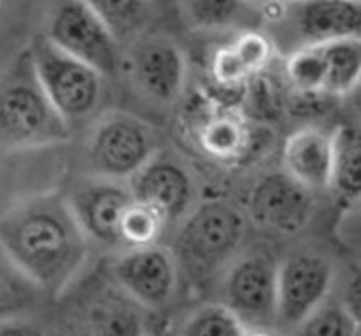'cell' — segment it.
I'll return each instance as SVG.
<instances>
[{"instance_id": "cell-20", "label": "cell", "mask_w": 361, "mask_h": 336, "mask_svg": "<svg viewBox=\"0 0 361 336\" xmlns=\"http://www.w3.org/2000/svg\"><path fill=\"white\" fill-rule=\"evenodd\" d=\"M325 57V95H346L360 84V39H345L322 44Z\"/></svg>"}, {"instance_id": "cell-26", "label": "cell", "mask_w": 361, "mask_h": 336, "mask_svg": "<svg viewBox=\"0 0 361 336\" xmlns=\"http://www.w3.org/2000/svg\"><path fill=\"white\" fill-rule=\"evenodd\" d=\"M212 77L221 89L235 90L252 78L248 68L230 44L220 47L212 58Z\"/></svg>"}, {"instance_id": "cell-25", "label": "cell", "mask_w": 361, "mask_h": 336, "mask_svg": "<svg viewBox=\"0 0 361 336\" xmlns=\"http://www.w3.org/2000/svg\"><path fill=\"white\" fill-rule=\"evenodd\" d=\"M90 6L102 18L117 44L128 37L135 35L138 30L145 25L148 20V4L145 2H110V0H100V2H90Z\"/></svg>"}, {"instance_id": "cell-15", "label": "cell", "mask_w": 361, "mask_h": 336, "mask_svg": "<svg viewBox=\"0 0 361 336\" xmlns=\"http://www.w3.org/2000/svg\"><path fill=\"white\" fill-rule=\"evenodd\" d=\"M333 133L303 127L291 133L281 149V170L313 195L331 187Z\"/></svg>"}, {"instance_id": "cell-21", "label": "cell", "mask_w": 361, "mask_h": 336, "mask_svg": "<svg viewBox=\"0 0 361 336\" xmlns=\"http://www.w3.org/2000/svg\"><path fill=\"white\" fill-rule=\"evenodd\" d=\"M248 326L225 303L198 306L183 321L180 336H243Z\"/></svg>"}, {"instance_id": "cell-7", "label": "cell", "mask_w": 361, "mask_h": 336, "mask_svg": "<svg viewBox=\"0 0 361 336\" xmlns=\"http://www.w3.org/2000/svg\"><path fill=\"white\" fill-rule=\"evenodd\" d=\"M331 260L313 250L291 253L276 266V320L296 328L326 300L333 285Z\"/></svg>"}, {"instance_id": "cell-30", "label": "cell", "mask_w": 361, "mask_h": 336, "mask_svg": "<svg viewBox=\"0 0 361 336\" xmlns=\"http://www.w3.org/2000/svg\"><path fill=\"white\" fill-rule=\"evenodd\" d=\"M243 336H281L267 326H257V328H247Z\"/></svg>"}, {"instance_id": "cell-24", "label": "cell", "mask_w": 361, "mask_h": 336, "mask_svg": "<svg viewBox=\"0 0 361 336\" xmlns=\"http://www.w3.org/2000/svg\"><path fill=\"white\" fill-rule=\"evenodd\" d=\"M296 328L298 336H360V318L341 301L325 300Z\"/></svg>"}, {"instance_id": "cell-16", "label": "cell", "mask_w": 361, "mask_h": 336, "mask_svg": "<svg viewBox=\"0 0 361 336\" xmlns=\"http://www.w3.org/2000/svg\"><path fill=\"white\" fill-rule=\"evenodd\" d=\"M145 308L127 297L117 285L102 290L82 306L77 336H147Z\"/></svg>"}, {"instance_id": "cell-18", "label": "cell", "mask_w": 361, "mask_h": 336, "mask_svg": "<svg viewBox=\"0 0 361 336\" xmlns=\"http://www.w3.org/2000/svg\"><path fill=\"white\" fill-rule=\"evenodd\" d=\"M45 293L8 259L0 247V321L24 318Z\"/></svg>"}, {"instance_id": "cell-19", "label": "cell", "mask_w": 361, "mask_h": 336, "mask_svg": "<svg viewBox=\"0 0 361 336\" xmlns=\"http://www.w3.org/2000/svg\"><path fill=\"white\" fill-rule=\"evenodd\" d=\"M341 199L356 201L361 193V142L355 128L343 127L333 133L331 187Z\"/></svg>"}, {"instance_id": "cell-14", "label": "cell", "mask_w": 361, "mask_h": 336, "mask_svg": "<svg viewBox=\"0 0 361 336\" xmlns=\"http://www.w3.org/2000/svg\"><path fill=\"white\" fill-rule=\"evenodd\" d=\"M197 150L210 162L235 167L252 154L253 133L250 123L238 110L208 108L197 118L192 128Z\"/></svg>"}, {"instance_id": "cell-8", "label": "cell", "mask_w": 361, "mask_h": 336, "mask_svg": "<svg viewBox=\"0 0 361 336\" xmlns=\"http://www.w3.org/2000/svg\"><path fill=\"white\" fill-rule=\"evenodd\" d=\"M115 285L145 310H160L173 300L180 268L172 250L159 243L127 248L112 263Z\"/></svg>"}, {"instance_id": "cell-2", "label": "cell", "mask_w": 361, "mask_h": 336, "mask_svg": "<svg viewBox=\"0 0 361 336\" xmlns=\"http://www.w3.org/2000/svg\"><path fill=\"white\" fill-rule=\"evenodd\" d=\"M72 128L42 89L29 50L0 72V150H24L68 142Z\"/></svg>"}, {"instance_id": "cell-12", "label": "cell", "mask_w": 361, "mask_h": 336, "mask_svg": "<svg viewBox=\"0 0 361 336\" xmlns=\"http://www.w3.org/2000/svg\"><path fill=\"white\" fill-rule=\"evenodd\" d=\"M130 73L142 94L155 102L173 104L183 92L187 66L173 40L150 35L138 40L132 49Z\"/></svg>"}, {"instance_id": "cell-17", "label": "cell", "mask_w": 361, "mask_h": 336, "mask_svg": "<svg viewBox=\"0 0 361 336\" xmlns=\"http://www.w3.org/2000/svg\"><path fill=\"white\" fill-rule=\"evenodd\" d=\"M300 32L308 45L360 39L361 7L358 2H310L300 8Z\"/></svg>"}, {"instance_id": "cell-9", "label": "cell", "mask_w": 361, "mask_h": 336, "mask_svg": "<svg viewBox=\"0 0 361 336\" xmlns=\"http://www.w3.org/2000/svg\"><path fill=\"white\" fill-rule=\"evenodd\" d=\"M313 211V193L290 178L283 170L263 175L248 195L250 222L273 237L300 233L310 223Z\"/></svg>"}, {"instance_id": "cell-10", "label": "cell", "mask_w": 361, "mask_h": 336, "mask_svg": "<svg viewBox=\"0 0 361 336\" xmlns=\"http://www.w3.org/2000/svg\"><path fill=\"white\" fill-rule=\"evenodd\" d=\"M66 200L87 240L109 248L122 247L120 220L133 201L128 182L92 175L78 180Z\"/></svg>"}, {"instance_id": "cell-3", "label": "cell", "mask_w": 361, "mask_h": 336, "mask_svg": "<svg viewBox=\"0 0 361 336\" xmlns=\"http://www.w3.org/2000/svg\"><path fill=\"white\" fill-rule=\"evenodd\" d=\"M247 233L245 213L228 200H207L190 213L175 238L173 256L192 280H208L233 261Z\"/></svg>"}, {"instance_id": "cell-11", "label": "cell", "mask_w": 361, "mask_h": 336, "mask_svg": "<svg viewBox=\"0 0 361 336\" xmlns=\"http://www.w3.org/2000/svg\"><path fill=\"white\" fill-rule=\"evenodd\" d=\"M276 266L265 253H250L231 263L225 276L226 303L250 323L268 325L276 320Z\"/></svg>"}, {"instance_id": "cell-23", "label": "cell", "mask_w": 361, "mask_h": 336, "mask_svg": "<svg viewBox=\"0 0 361 336\" xmlns=\"http://www.w3.org/2000/svg\"><path fill=\"white\" fill-rule=\"evenodd\" d=\"M286 78L296 90L305 95L325 94V57L322 44L307 45L286 58Z\"/></svg>"}, {"instance_id": "cell-22", "label": "cell", "mask_w": 361, "mask_h": 336, "mask_svg": "<svg viewBox=\"0 0 361 336\" xmlns=\"http://www.w3.org/2000/svg\"><path fill=\"white\" fill-rule=\"evenodd\" d=\"M166 220L152 206L133 201L120 220V245L125 248H140L155 245L166 228Z\"/></svg>"}, {"instance_id": "cell-13", "label": "cell", "mask_w": 361, "mask_h": 336, "mask_svg": "<svg viewBox=\"0 0 361 336\" xmlns=\"http://www.w3.org/2000/svg\"><path fill=\"white\" fill-rule=\"evenodd\" d=\"M133 199L152 206L166 223L177 222L192 206L195 185L187 168L172 158L154 156L128 180Z\"/></svg>"}, {"instance_id": "cell-27", "label": "cell", "mask_w": 361, "mask_h": 336, "mask_svg": "<svg viewBox=\"0 0 361 336\" xmlns=\"http://www.w3.org/2000/svg\"><path fill=\"white\" fill-rule=\"evenodd\" d=\"M230 45L242 58L252 77L260 73L273 58V45L260 32H245Z\"/></svg>"}, {"instance_id": "cell-1", "label": "cell", "mask_w": 361, "mask_h": 336, "mask_svg": "<svg viewBox=\"0 0 361 336\" xmlns=\"http://www.w3.org/2000/svg\"><path fill=\"white\" fill-rule=\"evenodd\" d=\"M89 245L66 197H32L0 215V247L45 294H60L77 278Z\"/></svg>"}, {"instance_id": "cell-6", "label": "cell", "mask_w": 361, "mask_h": 336, "mask_svg": "<svg viewBox=\"0 0 361 336\" xmlns=\"http://www.w3.org/2000/svg\"><path fill=\"white\" fill-rule=\"evenodd\" d=\"M87 155L95 177L128 182L155 156V138L138 118L112 113L92 133Z\"/></svg>"}, {"instance_id": "cell-28", "label": "cell", "mask_w": 361, "mask_h": 336, "mask_svg": "<svg viewBox=\"0 0 361 336\" xmlns=\"http://www.w3.org/2000/svg\"><path fill=\"white\" fill-rule=\"evenodd\" d=\"M188 15L200 25H220L238 11L237 2H187Z\"/></svg>"}, {"instance_id": "cell-4", "label": "cell", "mask_w": 361, "mask_h": 336, "mask_svg": "<svg viewBox=\"0 0 361 336\" xmlns=\"http://www.w3.org/2000/svg\"><path fill=\"white\" fill-rule=\"evenodd\" d=\"M27 50L42 89L63 122L72 128L94 117L104 100V77L55 47L45 35H37Z\"/></svg>"}, {"instance_id": "cell-5", "label": "cell", "mask_w": 361, "mask_h": 336, "mask_svg": "<svg viewBox=\"0 0 361 336\" xmlns=\"http://www.w3.org/2000/svg\"><path fill=\"white\" fill-rule=\"evenodd\" d=\"M45 37L55 47L94 68L102 77H112L118 72L117 40L90 2H63L55 7Z\"/></svg>"}, {"instance_id": "cell-29", "label": "cell", "mask_w": 361, "mask_h": 336, "mask_svg": "<svg viewBox=\"0 0 361 336\" xmlns=\"http://www.w3.org/2000/svg\"><path fill=\"white\" fill-rule=\"evenodd\" d=\"M0 336H45L44 331L24 318L0 321Z\"/></svg>"}, {"instance_id": "cell-31", "label": "cell", "mask_w": 361, "mask_h": 336, "mask_svg": "<svg viewBox=\"0 0 361 336\" xmlns=\"http://www.w3.org/2000/svg\"><path fill=\"white\" fill-rule=\"evenodd\" d=\"M147 336H173L172 333H166V331H164V333H155V335H147Z\"/></svg>"}]
</instances>
